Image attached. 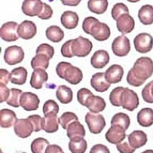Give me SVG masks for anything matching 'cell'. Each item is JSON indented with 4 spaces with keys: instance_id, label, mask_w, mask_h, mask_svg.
<instances>
[{
    "instance_id": "cell-1",
    "label": "cell",
    "mask_w": 153,
    "mask_h": 153,
    "mask_svg": "<svg viewBox=\"0 0 153 153\" xmlns=\"http://www.w3.org/2000/svg\"><path fill=\"white\" fill-rule=\"evenodd\" d=\"M153 74V61L148 57L138 58L126 76L127 83L133 87H140Z\"/></svg>"
},
{
    "instance_id": "cell-2",
    "label": "cell",
    "mask_w": 153,
    "mask_h": 153,
    "mask_svg": "<svg viewBox=\"0 0 153 153\" xmlns=\"http://www.w3.org/2000/svg\"><path fill=\"white\" fill-rule=\"evenodd\" d=\"M56 73L60 78L64 79L69 84L76 85L83 80V73L80 69L69 62L62 61L56 67Z\"/></svg>"
},
{
    "instance_id": "cell-3",
    "label": "cell",
    "mask_w": 153,
    "mask_h": 153,
    "mask_svg": "<svg viewBox=\"0 0 153 153\" xmlns=\"http://www.w3.org/2000/svg\"><path fill=\"white\" fill-rule=\"evenodd\" d=\"M93 48V44L88 38L82 36L71 39V49L73 56L79 57H84L89 55Z\"/></svg>"
},
{
    "instance_id": "cell-4",
    "label": "cell",
    "mask_w": 153,
    "mask_h": 153,
    "mask_svg": "<svg viewBox=\"0 0 153 153\" xmlns=\"http://www.w3.org/2000/svg\"><path fill=\"white\" fill-rule=\"evenodd\" d=\"M139 105V97L132 90L125 88L120 97V106L123 109L132 112L137 109Z\"/></svg>"
},
{
    "instance_id": "cell-5",
    "label": "cell",
    "mask_w": 153,
    "mask_h": 153,
    "mask_svg": "<svg viewBox=\"0 0 153 153\" xmlns=\"http://www.w3.org/2000/svg\"><path fill=\"white\" fill-rule=\"evenodd\" d=\"M85 122L89 130L93 134H100L106 126V121L103 115L89 112L86 114Z\"/></svg>"
},
{
    "instance_id": "cell-6",
    "label": "cell",
    "mask_w": 153,
    "mask_h": 153,
    "mask_svg": "<svg viewBox=\"0 0 153 153\" xmlns=\"http://www.w3.org/2000/svg\"><path fill=\"white\" fill-rule=\"evenodd\" d=\"M130 42L125 35L117 37L112 43V51L117 57H125L130 51Z\"/></svg>"
},
{
    "instance_id": "cell-7",
    "label": "cell",
    "mask_w": 153,
    "mask_h": 153,
    "mask_svg": "<svg viewBox=\"0 0 153 153\" xmlns=\"http://www.w3.org/2000/svg\"><path fill=\"white\" fill-rule=\"evenodd\" d=\"M134 46L139 53H148L152 49L153 38L149 33H140L134 38Z\"/></svg>"
},
{
    "instance_id": "cell-8",
    "label": "cell",
    "mask_w": 153,
    "mask_h": 153,
    "mask_svg": "<svg viewBox=\"0 0 153 153\" xmlns=\"http://www.w3.org/2000/svg\"><path fill=\"white\" fill-rule=\"evenodd\" d=\"M25 57V53L21 47L13 45L5 49L4 60L9 65H15L21 63Z\"/></svg>"
},
{
    "instance_id": "cell-9",
    "label": "cell",
    "mask_w": 153,
    "mask_h": 153,
    "mask_svg": "<svg viewBox=\"0 0 153 153\" xmlns=\"http://www.w3.org/2000/svg\"><path fill=\"white\" fill-rule=\"evenodd\" d=\"M19 25L16 22H8L4 23L0 28V36L2 40L5 42H16L19 39L18 34Z\"/></svg>"
},
{
    "instance_id": "cell-10",
    "label": "cell",
    "mask_w": 153,
    "mask_h": 153,
    "mask_svg": "<svg viewBox=\"0 0 153 153\" xmlns=\"http://www.w3.org/2000/svg\"><path fill=\"white\" fill-rule=\"evenodd\" d=\"M14 131L16 136L22 139L30 136L34 131V127L28 118L19 119L14 125Z\"/></svg>"
},
{
    "instance_id": "cell-11",
    "label": "cell",
    "mask_w": 153,
    "mask_h": 153,
    "mask_svg": "<svg viewBox=\"0 0 153 153\" xmlns=\"http://www.w3.org/2000/svg\"><path fill=\"white\" fill-rule=\"evenodd\" d=\"M40 100L35 94L23 92L21 97V106L25 111H35L38 110Z\"/></svg>"
},
{
    "instance_id": "cell-12",
    "label": "cell",
    "mask_w": 153,
    "mask_h": 153,
    "mask_svg": "<svg viewBox=\"0 0 153 153\" xmlns=\"http://www.w3.org/2000/svg\"><path fill=\"white\" fill-rule=\"evenodd\" d=\"M44 2L42 0H24L22 5V10L28 16H36L40 14L43 9Z\"/></svg>"
},
{
    "instance_id": "cell-13",
    "label": "cell",
    "mask_w": 153,
    "mask_h": 153,
    "mask_svg": "<svg viewBox=\"0 0 153 153\" xmlns=\"http://www.w3.org/2000/svg\"><path fill=\"white\" fill-rule=\"evenodd\" d=\"M106 139L110 143L118 145L122 143L126 137V130L119 126H111L110 129L106 132Z\"/></svg>"
},
{
    "instance_id": "cell-14",
    "label": "cell",
    "mask_w": 153,
    "mask_h": 153,
    "mask_svg": "<svg viewBox=\"0 0 153 153\" xmlns=\"http://www.w3.org/2000/svg\"><path fill=\"white\" fill-rule=\"evenodd\" d=\"M37 33V26L33 22L25 20L19 25L18 34L19 36L25 40L33 38Z\"/></svg>"
},
{
    "instance_id": "cell-15",
    "label": "cell",
    "mask_w": 153,
    "mask_h": 153,
    "mask_svg": "<svg viewBox=\"0 0 153 153\" xmlns=\"http://www.w3.org/2000/svg\"><path fill=\"white\" fill-rule=\"evenodd\" d=\"M60 118L56 113H50L42 118V128L48 133H54L57 132L59 128Z\"/></svg>"
},
{
    "instance_id": "cell-16",
    "label": "cell",
    "mask_w": 153,
    "mask_h": 153,
    "mask_svg": "<svg viewBox=\"0 0 153 153\" xmlns=\"http://www.w3.org/2000/svg\"><path fill=\"white\" fill-rule=\"evenodd\" d=\"M110 28L106 23L97 22L92 28L91 31V35L93 38L99 42H103L107 40L110 36Z\"/></svg>"
},
{
    "instance_id": "cell-17",
    "label": "cell",
    "mask_w": 153,
    "mask_h": 153,
    "mask_svg": "<svg viewBox=\"0 0 153 153\" xmlns=\"http://www.w3.org/2000/svg\"><path fill=\"white\" fill-rule=\"evenodd\" d=\"M91 84L96 91L103 93L108 91L111 84L106 80V75L103 72L94 74L91 80Z\"/></svg>"
},
{
    "instance_id": "cell-18",
    "label": "cell",
    "mask_w": 153,
    "mask_h": 153,
    "mask_svg": "<svg viewBox=\"0 0 153 153\" xmlns=\"http://www.w3.org/2000/svg\"><path fill=\"white\" fill-rule=\"evenodd\" d=\"M117 29L123 35L132 32L135 28V20L129 14H124L117 21Z\"/></svg>"
},
{
    "instance_id": "cell-19",
    "label": "cell",
    "mask_w": 153,
    "mask_h": 153,
    "mask_svg": "<svg viewBox=\"0 0 153 153\" xmlns=\"http://www.w3.org/2000/svg\"><path fill=\"white\" fill-rule=\"evenodd\" d=\"M124 70L121 65H113L105 72L106 79L110 84L120 83L123 79Z\"/></svg>"
},
{
    "instance_id": "cell-20",
    "label": "cell",
    "mask_w": 153,
    "mask_h": 153,
    "mask_svg": "<svg viewBox=\"0 0 153 153\" xmlns=\"http://www.w3.org/2000/svg\"><path fill=\"white\" fill-rule=\"evenodd\" d=\"M110 62L109 53L104 50L97 51L91 57V64L96 69H102Z\"/></svg>"
},
{
    "instance_id": "cell-21",
    "label": "cell",
    "mask_w": 153,
    "mask_h": 153,
    "mask_svg": "<svg viewBox=\"0 0 153 153\" xmlns=\"http://www.w3.org/2000/svg\"><path fill=\"white\" fill-rule=\"evenodd\" d=\"M148 138L145 132L142 130H135L128 136V142L134 149H139L147 143Z\"/></svg>"
},
{
    "instance_id": "cell-22",
    "label": "cell",
    "mask_w": 153,
    "mask_h": 153,
    "mask_svg": "<svg viewBox=\"0 0 153 153\" xmlns=\"http://www.w3.org/2000/svg\"><path fill=\"white\" fill-rule=\"evenodd\" d=\"M48 75L45 70H35L31 74L30 85L32 88L39 90L42 88L43 84L48 81Z\"/></svg>"
},
{
    "instance_id": "cell-23",
    "label": "cell",
    "mask_w": 153,
    "mask_h": 153,
    "mask_svg": "<svg viewBox=\"0 0 153 153\" xmlns=\"http://www.w3.org/2000/svg\"><path fill=\"white\" fill-rule=\"evenodd\" d=\"M106 102L103 98L99 96H95L94 94L89 98L85 104V106L88 108L91 113H96V114L99 113L100 112L103 111L106 108Z\"/></svg>"
},
{
    "instance_id": "cell-24",
    "label": "cell",
    "mask_w": 153,
    "mask_h": 153,
    "mask_svg": "<svg viewBox=\"0 0 153 153\" xmlns=\"http://www.w3.org/2000/svg\"><path fill=\"white\" fill-rule=\"evenodd\" d=\"M61 22L67 29H74L77 26L79 16L76 12L72 11H65L61 17Z\"/></svg>"
},
{
    "instance_id": "cell-25",
    "label": "cell",
    "mask_w": 153,
    "mask_h": 153,
    "mask_svg": "<svg viewBox=\"0 0 153 153\" xmlns=\"http://www.w3.org/2000/svg\"><path fill=\"white\" fill-rule=\"evenodd\" d=\"M17 118L14 111L9 109L0 110V126L2 128H10L15 125Z\"/></svg>"
},
{
    "instance_id": "cell-26",
    "label": "cell",
    "mask_w": 153,
    "mask_h": 153,
    "mask_svg": "<svg viewBox=\"0 0 153 153\" xmlns=\"http://www.w3.org/2000/svg\"><path fill=\"white\" fill-rule=\"evenodd\" d=\"M85 135L84 126L79 121H75L71 123L67 129V136L70 140L74 138H84Z\"/></svg>"
},
{
    "instance_id": "cell-27",
    "label": "cell",
    "mask_w": 153,
    "mask_h": 153,
    "mask_svg": "<svg viewBox=\"0 0 153 153\" xmlns=\"http://www.w3.org/2000/svg\"><path fill=\"white\" fill-rule=\"evenodd\" d=\"M28 76V71L23 67L15 68L10 73V81L17 85H23L25 84Z\"/></svg>"
},
{
    "instance_id": "cell-28",
    "label": "cell",
    "mask_w": 153,
    "mask_h": 153,
    "mask_svg": "<svg viewBox=\"0 0 153 153\" xmlns=\"http://www.w3.org/2000/svg\"><path fill=\"white\" fill-rule=\"evenodd\" d=\"M137 121L143 127H149L153 124V110L143 108L137 114Z\"/></svg>"
},
{
    "instance_id": "cell-29",
    "label": "cell",
    "mask_w": 153,
    "mask_h": 153,
    "mask_svg": "<svg viewBox=\"0 0 153 153\" xmlns=\"http://www.w3.org/2000/svg\"><path fill=\"white\" fill-rule=\"evenodd\" d=\"M138 17L142 24L149 25L153 23V6L151 5H145L140 8Z\"/></svg>"
},
{
    "instance_id": "cell-30",
    "label": "cell",
    "mask_w": 153,
    "mask_h": 153,
    "mask_svg": "<svg viewBox=\"0 0 153 153\" xmlns=\"http://www.w3.org/2000/svg\"><path fill=\"white\" fill-rule=\"evenodd\" d=\"M56 97L61 103L68 104L73 100V91L69 87L61 85L57 87Z\"/></svg>"
},
{
    "instance_id": "cell-31",
    "label": "cell",
    "mask_w": 153,
    "mask_h": 153,
    "mask_svg": "<svg viewBox=\"0 0 153 153\" xmlns=\"http://www.w3.org/2000/svg\"><path fill=\"white\" fill-rule=\"evenodd\" d=\"M50 59V57L45 54H42V53L36 54V55L31 59V68L34 69V71L38 69H42L45 71L49 66Z\"/></svg>"
},
{
    "instance_id": "cell-32",
    "label": "cell",
    "mask_w": 153,
    "mask_h": 153,
    "mask_svg": "<svg viewBox=\"0 0 153 153\" xmlns=\"http://www.w3.org/2000/svg\"><path fill=\"white\" fill-rule=\"evenodd\" d=\"M46 37L51 42L58 43L63 40L65 37V32L60 27L57 25H51L46 29Z\"/></svg>"
},
{
    "instance_id": "cell-33",
    "label": "cell",
    "mask_w": 153,
    "mask_h": 153,
    "mask_svg": "<svg viewBox=\"0 0 153 153\" xmlns=\"http://www.w3.org/2000/svg\"><path fill=\"white\" fill-rule=\"evenodd\" d=\"M87 7L91 12L95 14H103L108 8L107 0H89Z\"/></svg>"
},
{
    "instance_id": "cell-34",
    "label": "cell",
    "mask_w": 153,
    "mask_h": 153,
    "mask_svg": "<svg viewBox=\"0 0 153 153\" xmlns=\"http://www.w3.org/2000/svg\"><path fill=\"white\" fill-rule=\"evenodd\" d=\"M68 148L71 153H84L87 149V143L84 138H74L70 140Z\"/></svg>"
},
{
    "instance_id": "cell-35",
    "label": "cell",
    "mask_w": 153,
    "mask_h": 153,
    "mask_svg": "<svg viewBox=\"0 0 153 153\" xmlns=\"http://www.w3.org/2000/svg\"><path fill=\"white\" fill-rule=\"evenodd\" d=\"M130 125V118L126 113H118L115 114L111 120V126H119L126 131L129 129Z\"/></svg>"
},
{
    "instance_id": "cell-36",
    "label": "cell",
    "mask_w": 153,
    "mask_h": 153,
    "mask_svg": "<svg viewBox=\"0 0 153 153\" xmlns=\"http://www.w3.org/2000/svg\"><path fill=\"white\" fill-rule=\"evenodd\" d=\"M50 146V143L46 139L37 138L34 139L31 144V150L32 153H45L46 149Z\"/></svg>"
},
{
    "instance_id": "cell-37",
    "label": "cell",
    "mask_w": 153,
    "mask_h": 153,
    "mask_svg": "<svg viewBox=\"0 0 153 153\" xmlns=\"http://www.w3.org/2000/svg\"><path fill=\"white\" fill-rule=\"evenodd\" d=\"M22 94V91L19 89H10V95L9 97V99L6 101L7 104L16 108L21 106V97Z\"/></svg>"
},
{
    "instance_id": "cell-38",
    "label": "cell",
    "mask_w": 153,
    "mask_h": 153,
    "mask_svg": "<svg viewBox=\"0 0 153 153\" xmlns=\"http://www.w3.org/2000/svg\"><path fill=\"white\" fill-rule=\"evenodd\" d=\"M75 121H78V117L72 112H65L60 117V124L65 129H68V126Z\"/></svg>"
},
{
    "instance_id": "cell-39",
    "label": "cell",
    "mask_w": 153,
    "mask_h": 153,
    "mask_svg": "<svg viewBox=\"0 0 153 153\" xmlns=\"http://www.w3.org/2000/svg\"><path fill=\"white\" fill-rule=\"evenodd\" d=\"M124 14H129V11L128 7L124 3H117L115 4L111 11L112 17L114 20L117 21L120 16Z\"/></svg>"
},
{
    "instance_id": "cell-40",
    "label": "cell",
    "mask_w": 153,
    "mask_h": 153,
    "mask_svg": "<svg viewBox=\"0 0 153 153\" xmlns=\"http://www.w3.org/2000/svg\"><path fill=\"white\" fill-rule=\"evenodd\" d=\"M124 87H116L111 91L110 94V101L111 104L114 106H120V97L122 94Z\"/></svg>"
},
{
    "instance_id": "cell-41",
    "label": "cell",
    "mask_w": 153,
    "mask_h": 153,
    "mask_svg": "<svg viewBox=\"0 0 153 153\" xmlns=\"http://www.w3.org/2000/svg\"><path fill=\"white\" fill-rule=\"evenodd\" d=\"M142 97L145 102L153 103V80L145 86L142 91Z\"/></svg>"
},
{
    "instance_id": "cell-42",
    "label": "cell",
    "mask_w": 153,
    "mask_h": 153,
    "mask_svg": "<svg viewBox=\"0 0 153 153\" xmlns=\"http://www.w3.org/2000/svg\"><path fill=\"white\" fill-rule=\"evenodd\" d=\"M43 113L45 116L50 113H59V106L53 100H48L45 103L43 106Z\"/></svg>"
},
{
    "instance_id": "cell-43",
    "label": "cell",
    "mask_w": 153,
    "mask_h": 153,
    "mask_svg": "<svg viewBox=\"0 0 153 153\" xmlns=\"http://www.w3.org/2000/svg\"><path fill=\"white\" fill-rule=\"evenodd\" d=\"M92 95H94V94L89 89L81 88L77 92V100L82 106H85L87 101Z\"/></svg>"
},
{
    "instance_id": "cell-44",
    "label": "cell",
    "mask_w": 153,
    "mask_h": 153,
    "mask_svg": "<svg viewBox=\"0 0 153 153\" xmlns=\"http://www.w3.org/2000/svg\"><path fill=\"white\" fill-rule=\"evenodd\" d=\"M99 22L100 21L97 19L92 17V16L86 18L84 20V22H83V25H82L83 30H84L85 33L88 34V35H91V31L92 28L97 23Z\"/></svg>"
},
{
    "instance_id": "cell-45",
    "label": "cell",
    "mask_w": 153,
    "mask_h": 153,
    "mask_svg": "<svg viewBox=\"0 0 153 153\" xmlns=\"http://www.w3.org/2000/svg\"><path fill=\"white\" fill-rule=\"evenodd\" d=\"M38 53H42V54H45L46 55L48 56L51 59L54 57V48L48 44H42L40 45L37 48L36 50V54H38Z\"/></svg>"
},
{
    "instance_id": "cell-46",
    "label": "cell",
    "mask_w": 153,
    "mask_h": 153,
    "mask_svg": "<svg viewBox=\"0 0 153 153\" xmlns=\"http://www.w3.org/2000/svg\"><path fill=\"white\" fill-rule=\"evenodd\" d=\"M28 119L33 125L34 132H39V131L42 130V118L39 115H31L28 117Z\"/></svg>"
},
{
    "instance_id": "cell-47",
    "label": "cell",
    "mask_w": 153,
    "mask_h": 153,
    "mask_svg": "<svg viewBox=\"0 0 153 153\" xmlns=\"http://www.w3.org/2000/svg\"><path fill=\"white\" fill-rule=\"evenodd\" d=\"M53 16V9H51L50 5L44 2L43 9H42V12L38 15V18L43 20H47V19H51Z\"/></svg>"
},
{
    "instance_id": "cell-48",
    "label": "cell",
    "mask_w": 153,
    "mask_h": 153,
    "mask_svg": "<svg viewBox=\"0 0 153 153\" xmlns=\"http://www.w3.org/2000/svg\"><path fill=\"white\" fill-rule=\"evenodd\" d=\"M117 149L120 153H133L136 149L132 148L128 142H123L117 145Z\"/></svg>"
},
{
    "instance_id": "cell-49",
    "label": "cell",
    "mask_w": 153,
    "mask_h": 153,
    "mask_svg": "<svg viewBox=\"0 0 153 153\" xmlns=\"http://www.w3.org/2000/svg\"><path fill=\"white\" fill-rule=\"evenodd\" d=\"M71 40H69V41H67V42L62 45L61 52L63 57H68V58H71V57H74L73 54H72L71 53Z\"/></svg>"
},
{
    "instance_id": "cell-50",
    "label": "cell",
    "mask_w": 153,
    "mask_h": 153,
    "mask_svg": "<svg viewBox=\"0 0 153 153\" xmlns=\"http://www.w3.org/2000/svg\"><path fill=\"white\" fill-rule=\"evenodd\" d=\"M10 95V90L3 84H0V103L7 101Z\"/></svg>"
},
{
    "instance_id": "cell-51",
    "label": "cell",
    "mask_w": 153,
    "mask_h": 153,
    "mask_svg": "<svg viewBox=\"0 0 153 153\" xmlns=\"http://www.w3.org/2000/svg\"><path fill=\"white\" fill-rule=\"evenodd\" d=\"M90 153H110L107 146L103 144H97L91 148Z\"/></svg>"
},
{
    "instance_id": "cell-52",
    "label": "cell",
    "mask_w": 153,
    "mask_h": 153,
    "mask_svg": "<svg viewBox=\"0 0 153 153\" xmlns=\"http://www.w3.org/2000/svg\"><path fill=\"white\" fill-rule=\"evenodd\" d=\"M9 80H10V74L7 70H0V83L7 85Z\"/></svg>"
},
{
    "instance_id": "cell-53",
    "label": "cell",
    "mask_w": 153,
    "mask_h": 153,
    "mask_svg": "<svg viewBox=\"0 0 153 153\" xmlns=\"http://www.w3.org/2000/svg\"><path fill=\"white\" fill-rule=\"evenodd\" d=\"M45 153H64L62 149L57 145H50L46 149Z\"/></svg>"
},
{
    "instance_id": "cell-54",
    "label": "cell",
    "mask_w": 153,
    "mask_h": 153,
    "mask_svg": "<svg viewBox=\"0 0 153 153\" xmlns=\"http://www.w3.org/2000/svg\"><path fill=\"white\" fill-rule=\"evenodd\" d=\"M64 5L68 6H77L81 2V0H61Z\"/></svg>"
},
{
    "instance_id": "cell-55",
    "label": "cell",
    "mask_w": 153,
    "mask_h": 153,
    "mask_svg": "<svg viewBox=\"0 0 153 153\" xmlns=\"http://www.w3.org/2000/svg\"><path fill=\"white\" fill-rule=\"evenodd\" d=\"M141 153H153V150L152 149H148V150H146V151L143 152Z\"/></svg>"
},
{
    "instance_id": "cell-56",
    "label": "cell",
    "mask_w": 153,
    "mask_h": 153,
    "mask_svg": "<svg viewBox=\"0 0 153 153\" xmlns=\"http://www.w3.org/2000/svg\"><path fill=\"white\" fill-rule=\"evenodd\" d=\"M127 1L130 2H139L140 0H127Z\"/></svg>"
},
{
    "instance_id": "cell-57",
    "label": "cell",
    "mask_w": 153,
    "mask_h": 153,
    "mask_svg": "<svg viewBox=\"0 0 153 153\" xmlns=\"http://www.w3.org/2000/svg\"><path fill=\"white\" fill-rule=\"evenodd\" d=\"M16 153H26V152H17Z\"/></svg>"
}]
</instances>
